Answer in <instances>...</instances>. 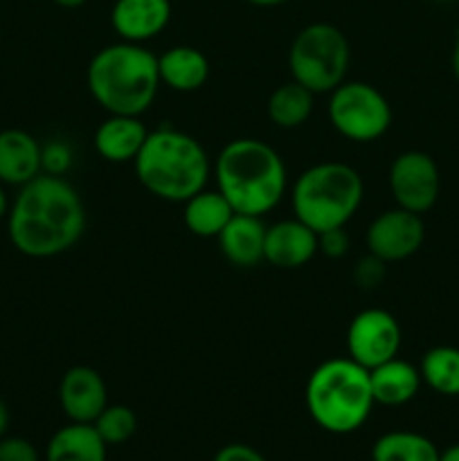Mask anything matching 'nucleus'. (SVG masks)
I'll use <instances>...</instances> for the list:
<instances>
[{"label": "nucleus", "mask_w": 459, "mask_h": 461, "mask_svg": "<svg viewBox=\"0 0 459 461\" xmlns=\"http://www.w3.org/2000/svg\"><path fill=\"white\" fill-rule=\"evenodd\" d=\"M436 3H453V0H436Z\"/></svg>", "instance_id": "e433bc0d"}, {"label": "nucleus", "mask_w": 459, "mask_h": 461, "mask_svg": "<svg viewBox=\"0 0 459 461\" xmlns=\"http://www.w3.org/2000/svg\"><path fill=\"white\" fill-rule=\"evenodd\" d=\"M385 261L378 259V257L367 255L358 261V266L354 268V279L360 288H372L381 286L382 279H385Z\"/></svg>", "instance_id": "a878e982"}, {"label": "nucleus", "mask_w": 459, "mask_h": 461, "mask_svg": "<svg viewBox=\"0 0 459 461\" xmlns=\"http://www.w3.org/2000/svg\"><path fill=\"white\" fill-rule=\"evenodd\" d=\"M148 129L140 117L108 115L94 131V151L102 160L112 165H124L138 158L140 149L147 142Z\"/></svg>", "instance_id": "dca6fc26"}, {"label": "nucleus", "mask_w": 459, "mask_h": 461, "mask_svg": "<svg viewBox=\"0 0 459 461\" xmlns=\"http://www.w3.org/2000/svg\"><path fill=\"white\" fill-rule=\"evenodd\" d=\"M54 3L63 9H76V7H81V5L88 3V0H54Z\"/></svg>", "instance_id": "f704fd0d"}, {"label": "nucleus", "mask_w": 459, "mask_h": 461, "mask_svg": "<svg viewBox=\"0 0 459 461\" xmlns=\"http://www.w3.org/2000/svg\"><path fill=\"white\" fill-rule=\"evenodd\" d=\"M58 403L72 423H93L108 405V387L102 374L88 365H75L58 383Z\"/></svg>", "instance_id": "f8f14e48"}, {"label": "nucleus", "mask_w": 459, "mask_h": 461, "mask_svg": "<svg viewBox=\"0 0 459 461\" xmlns=\"http://www.w3.org/2000/svg\"><path fill=\"white\" fill-rule=\"evenodd\" d=\"M439 455L428 437L408 430L387 432L372 448L374 461H439Z\"/></svg>", "instance_id": "5701e85b"}, {"label": "nucleus", "mask_w": 459, "mask_h": 461, "mask_svg": "<svg viewBox=\"0 0 459 461\" xmlns=\"http://www.w3.org/2000/svg\"><path fill=\"white\" fill-rule=\"evenodd\" d=\"M327 115L342 138L360 144L381 140L394 120L385 95L367 81H342L333 88Z\"/></svg>", "instance_id": "6e6552de"}, {"label": "nucleus", "mask_w": 459, "mask_h": 461, "mask_svg": "<svg viewBox=\"0 0 459 461\" xmlns=\"http://www.w3.org/2000/svg\"><path fill=\"white\" fill-rule=\"evenodd\" d=\"M264 216L237 214L219 234V248L225 259L237 268H255L256 264L264 261L266 248V225Z\"/></svg>", "instance_id": "f3484780"}, {"label": "nucleus", "mask_w": 459, "mask_h": 461, "mask_svg": "<svg viewBox=\"0 0 459 461\" xmlns=\"http://www.w3.org/2000/svg\"><path fill=\"white\" fill-rule=\"evenodd\" d=\"M439 461H459V444L450 446L439 455Z\"/></svg>", "instance_id": "473e14b6"}, {"label": "nucleus", "mask_w": 459, "mask_h": 461, "mask_svg": "<svg viewBox=\"0 0 459 461\" xmlns=\"http://www.w3.org/2000/svg\"><path fill=\"white\" fill-rule=\"evenodd\" d=\"M313 97L315 93L297 84L295 79L277 86L268 97L270 122L279 129H300L313 113Z\"/></svg>", "instance_id": "4be33fe9"}, {"label": "nucleus", "mask_w": 459, "mask_h": 461, "mask_svg": "<svg viewBox=\"0 0 459 461\" xmlns=\"http://www.w3.org/2000/svg\"><path fill=\"white\" fill-rule=\"evenodd\" d=\"M140 185L166 203H184L210 183L212 162L205 147L184 131L162 126L148 131L133 160Z\"/></svg>", "instance_id": "20e7f679"}, {"label": "nucleus", "mask_w": 459, "mask_h": 461, "mask_svg": "<svg viewBox=\"0 0 459 461\" xmlns=\"http://www.w3.org/2000/svg\"><path fill=\"white\" fill-rule=\"evenodd\" d=\"M0 461H39V453L22 437H3L0 439Z\"/></svg>", "instance_id": "bb28decb"}, {"label": "nucleus", "mask_w": 459, "mask_h": 461, "mask_svg": "<svg viewBox=\"0 0 459 461\" xmlns=\"http://www.w3.org/2000/svg\"><path fill=\"white\" fill-rule=\"evenodd\" d=\"M426 241V225L421 214L394 207V210L381 212L369 223L364 234V246L369 255L378 257L385 264L410 259L417 255L418 248Z\"/></svg>", "instance_id": "9b49d317"}, {"label": "nucleus", "mask_w": 459, "mask_h": 461, "mask_svg": "<svg viewBox=\"0 0 459 461\" xmlns=\"http://www.w3.org/2000/svg\"><path fill=\"white\" fill-rule=\"evenodd\" d=\"M450 61H453V72H454V79L459 81V32H457V36H454V45H453V59H450Z\"/></svg>", "instance_id": "2f4dec72"}, {"label": "nucleus", "mask_w": 459, "mask_h": 461, "mask_svg": "<svg viewBox=\"0 0 459 461\" xmlns=\"http://www.w3.org/2000/svg\"><path fill=\"white\" fill-rule=\"evenodd\" d=\"M400 349L399 320L385 309H364L346 327V356L360 367L374 369L396 358Z\"/></svg>", "instance_id": "1a4fd4ad"}, {"label": "nucleus", "mask_w": 459, "mask_h": 461, "mask_svg": "<svg viewBox=\"0 0 459 461\" xmlns=\"http://www.w3.org/2000/svg\"><path fill=\"white\" fill-rule=\"evenodd\" d=\"M248 3L255 5V7H277V5L288 3V0H248Z\"/></svg>", "instance_id": "72a5a7b5"}, {"label": "nucleus", "mask_w": 459, "mask_h": 461, "mask_svg": "<svg viewBox=\"0 0 459 461\" xmlns=\"http://www.w3.org/2000/svg\"><path fill=\"white\" fill-rule=\"evenodd\" d=\"M160 81L176 93H196L212 75L210 59L192 45H174L158 57Z\"/></svg>", "instance_id": "a211bd4d"}, {"label": "nucleus", "mask_w": 459, "mask_h": 461, "mask_svg": "<svg viewBox=\"0 0 459 461\" xmlns=\"http://www.w3.org/2000/svg\"><path fill=\"white\" fill-rule=\"evenodd\" d=\"M43 171V147L21 129L0 131V183L22 187Z\"/></svg>", "instance_id": "2eb2a0df"}, {"label": "nucleus", "mask_w": 459, "mask_h": 461, "mask_svg": "<svg viewBox=\"0 0 459 461\" xmlns=\"http://www.w3.org/2000/svg\"><path fill=\"white\" fill-rule=\"evenodd\" d=\"M45 461H106V444L93 423H70L54 432Z\"/></svg>", "instance_id": "412c9836"}, {"label": "nucleus", "mask_w": 459, "mask_h": 461, "mask_svg": "<svg viewBox=\"0 0 459 461\" xmlns=\"http://www.w3.org/2000/svg\"><path fill=\"white\" fill-rule=\"evenodd\" d=\"M390 189L396 205L423 214L439 198V167L423 151L400 153L390 167Z\"/></svg>", "instance_id": "9d476101"}, {"label": "nucleus", "mask_w": 459, "mask_h": 461, "mask_svg": "<svg viewBox=\"0 0 459 461\" xmlns=\"http://www.w3.org/2000/svg\"><path fill=\"white\" fill-rule=\"evenodd\" d=\"M184 228L201 239H216L234 216L232 205L219 189H202L183 203Z\"/></svg>", "instance_id": "aec40b11"}, {"label": "nucleus", "mask_w": 459, "mask_h": 461, "mask_svg": "<svg viewBox=\"0 0 459 461\" xmlns=\"http://www.w3.org/2000/svg\"><path fill=\"white\" fill-rule=\"evenodd\" d=\"M216 189L237 214L266 216L282 203L288 176L282 156L256 138H237L216 156Z\"/></svg>", "instance_id": "f03ea898"}, {"label": "nucleus", "mask_w": 459, "mask_h": 461, "mask_svg": "<svg viewBox=\"0 0 459 461\" xmlns=\"http://www.w3.org/2000/svg\"><path fill=\"white\" fill-rule=\"evenodd\" d=\"M214 461H266V457L246 444H230L216 453Z\"/></svg>", "instance_id": "c756f323"}, {"label": "nucleus", "mask_w": 459, "mask_h": 461, "mask_svg": "<svg viewBox=\"0 0 459 461\" xmlns=\"http://www.w3.org/2000/svg\"><path fill=\"white\" fill-rule=\"evenodd\" d=\"M7 428H9V410H7V405H4V401L0 399V439L4 437Z\"/></svg>", "instance_id": "7c9ffc66"}, {"label": "nucleus", "mask_w": 459, "mask_h": 461, "mask_svg": "<svg viewBox=\"0 0 459 461\" xmlns=\"http://www.w3.org/2000/svg\"><path fill=\"white\" fill-rule=\"evenodd\" d=\"M364 185L346 162H318L292 185L291 205L295 219L315 232L345 228L363 205Z\"/></svg>", "instance_id": "423d86ee"}, {"label": "nucleus", "mask_w": 459, "mask_h": 461, "mask_svg": "<svg viewBox=\"0 0 459 461\" xmlns=\"http://www.w3.org/2000/svg\"><path fill=\"white\" fill-rule=\"evenodd\" d=\"M7 219L9 239L21 255L50 259L75 248L84 237L86 207L63 176L40 174L22 185Z\"/></svg>", "instance_id": "f257e3e1"}, {"label": "nucleus", "mask_w": 459, "mask_h": 461, "mask_svg": "<svg viewBox=\"0 0 459 461\" xmlns=\"http://www.w3.org/2000/svg\"><path fill=\"white\" fill-rule=\"evenodd\" d=\"M421 381L441 396H459V349L457 347H432L423 354Z\"/></svg>", "instance_id": "b1692460"}, {"label": "nucleus", "mask_w": 459, "mask_h": 461, "mask_svg": "<svg viewBox=\"0 0 459 461\" xmlns=\"http://www.w3.org/2000/svg\"><path fill=\"white\" fill-rule=\"evenodd\" d=\"M93 428L106 446L126 444L138 430V414L129 405H106L93 421Z\"/></svg>", "instance_id": "393cba45"}, {"label": "nucleus", "mask_w": 459, "mask_h": 461, "mask_svg": "<svg viewBox=\"0 0 459 461\" xmlns=\"http://www.w3.org/2000/svg\"><path fill=\"white\" fill-rule=\"evenodd\" d=\"M318 248L322 255L331 257V259H340L349 252V234L345 228H333L327 232L318 234Z\"/></svg>", "instance_id": "cd10ccee"}, {"label": "nucleus", "mask_w": 459, "mask_h": 461, "mask_svg": "<svg viewBox=\"0 0 459 461\" xmlns=\"http://www.w3.org/2000/svg\"><path fill=\"white\" fill-rule=\"evenodd\" d=\"M320 252L318 232L300 219L277 221L266 228L264 261L282 270H295L309 264Z\"/></svg>", "instance_id": "ddd939ff"}, {"label": "nucleus", "mask_w": 459, "mask_h": 461, "mask_svg": "<svg viewBox=\"0 0 459 461\" xmlns=\"http://www.w3.org/2000/svg\"><path fill=\"white\" fill-rule=\"evenodd\" d=\"M9 214V201H7V194H4V189L0 187V221L4 219V216Z\"/></svg>", "instance_id": "c9c22d12"}, {"label": "nucleus", "mask_w": 459, "mask_h": 461, "mask_svg": "<svg viewBox=\"0 0 459 461\" xmlns=\"http://www.w3.org/2000/svg\"><path fill=\"white\" fill-rule=\"evenodd\" d=\"M349 41L331 23H310L297 32L288 50V68L297 84L310 93H331L345 81L349 70Z\"/></svg>", "instance_id": "0eeeda50"}, {"label": "nucleus", "mask_w": 459, "mask_h": 461, "mask_svg": "<svg viewBox=\"0 0 459 461\" xmlns=\"http://www.w3.org/2000/svg\"><path fill=\"white\" fill-rule=\"evenodd\" d=\"M70 167V149L63 142H52L43 147V171L52 176H63Z\"/></svg>", "instance_id": "c85d7f7f"}, {"label": "nucleus", "mask_w": 459, "mask_h": 461, "mask_svg": "<svg viewBox=\"0 0 459 461\" xmlns=\"http://www.w3.org/2000/svg\"><path fill=\"white\" fill-rule=\"evenodd\" d=\"M369 383H372L374 403L399 408V405L410 403L418 394L421 372L408 360L392 358L369 369Z\"/></svg>", "instance_id": "6ab92c4d"}, {"label": "nucleus", "mask_w": 459, "mask_h": 461, "mask_svg": "<svg viewBox=\"0 0 459 461\" xmlns=\"http://www.w3.org/2000/svg\"><path fill=\"white\" fill-rule=\"evenodd\" d=\"M171 0H115L111 25L122 41L144 43L169 25Z\"/></svg>", "instance_id": "4468645a"}, {"label": "nucleus", "mask_w": 459, "mask_h": 461, "mask_svg": "<svg viewBox=\"0 0 459 461\" xmlns=\"http://www.w3.org/2000/svg\"><path fill=\"white\" fill-rule=\"evenodd\" d=\"M88 93L108 115L142 117L160 90L158 57L142 43L106 45L86 68Z\"/></svg>", "instance_id": "7ed1b4c3"}, {"label": "nucleus", "mask_w": 459, "mask_h": 461, "mask_svg": "<svg viewBox=\"0 0 459 461\" xmlns=\"http://www.w3.org/2000/svg\"><path fill=\"white\" fill-rule=\"evenodd\" d=\"M306 410L322 430L349 435L364 426L374 410L369 369L345 358L324 360L306 381Z\"/></svg>", "instance_id": "39448f33"}]
</instances>
